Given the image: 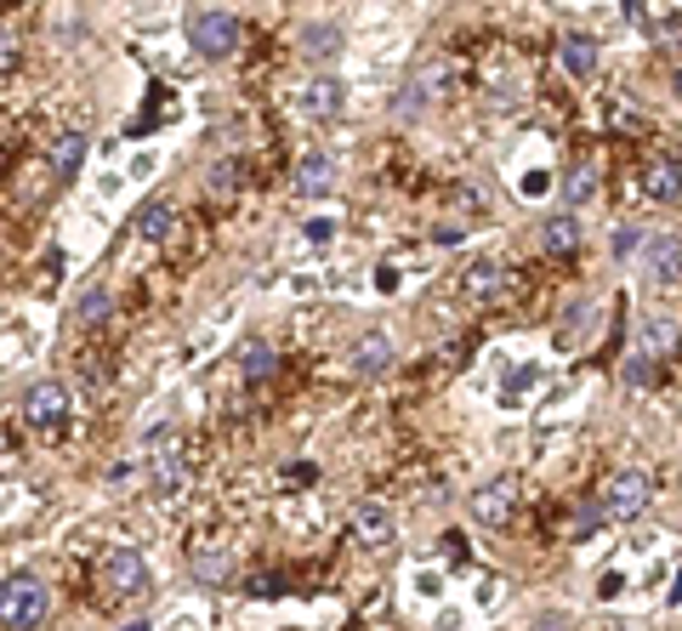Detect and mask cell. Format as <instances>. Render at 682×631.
<instances>
[{"label":"cell","instance_id":"13","mask_svg":"<svg viewBox=\"0 0 682 631\" xmlns=\"http://www.w3.org/2000/svg\"><path fill=\"white\" fill-rule=\"evenodd\" d=\"M671 347H677V319L648 313L643 331H637V352H643V359H660V352H671Z\"/></svg>","mask_w":682,"mask_h":631},{"label":"cell","instance_id":"5","mask_svg":"<svg viewBox=\"0 0 682 631\" xmlns=\"http://www.w3.org/2000/svg\"><path fill=\"white\" fill-rule=\"evenodd\" d=\"M103 586H109L114 597H142V592H148V564H142V552L114 546L109 558H103Z\"/></svg>","mask_w":682,"mask_h":631},{"label":"cell","instance_id":"11","mask_svg":"<svg viewBox=\"0 0 682 631\" xmlns=\"http://www.w3.org/2000/svg\"><path fill=\"white\" fill-rule=\"evenodd\" d=\"M342 109H347V86L336 81V74L308 81V91H301V114H308V120H336Z\"/></svg>","mask_w":682,"mask_h":631},{"label":"cell","instance_id":"7","mask_svg":"<svg viewBox=\"0 0 682 631\" xmlns=\"http://www.w3.org/2000/svg\"><path fill=\"white\" fill-rule=\"evenodd\" d=\"M643 273H648L654 285L682 280V234H654V239L643 245Z\"/></svg>","mask_w":682,"mask_h":631},{"label":"cell","instance_id":"1","mask_svg":"<svg viewBox=\"0 0 682 631\" xmlns=\"http://www.w3.org/2000/svg\"><path fill=\"white\" fill-rule=\"evenodd\" d=\"M183 29H188V46H194L199 58H234L245 23L227 12V7H194Z\"/></svg>","mask_w":682,"mask_h":631},{"label":"cell","instance_id":"21","mask_svg":"<svg viewBox=\"0 0 682 631\" xmlns=\"http://www.w3.org/2000/svg\"><path fill=\"white\" fill-rule=\"evenodd\" d=\"M563 194H569V206H586V199L597 194V165H574L569 183H563Z\"/></svg>","mask_w":682,"mask_h":631},{"label":"cell","instance_id":"30","mask_svg":"<svg viewBox=\"0 0 682 631\" xmlns=\"http://www.w3.org/2000/svg\"><path fill=\"white\" fill-rule=\"evenodd\" d=\"M535 631H563V615H541V626Z\"/></svg>","mask_w":682,"mask_h":631},{"label":"cell","instance_id":"27","mask_svg":"<svg viewBox=\"0 0 682 631\" xmlns=\"http://www.w3.org/2000/svg\"><path fill=\"white\" fill-rule=\"evenodd\" d=\"M222 569H227V558H199V564H194V574H199V580H216Z\"/></svg>","mask_w":682,"mask_h":631},{"label":"cell","instance_id":"31","mask_svg":"<svg viewBox=\"0 0 682 631\" xmlns=\"http://www.w3.org/2000/svg\"><path fill=\"white\" fill-rule=\"evenodd\" d=\"M125 631H154V626H142V620H137V626H125Z\"/></svg>","mask_w":682,"mask_h":631},{"label":"cell","instance_id":"9","mask_svg":"<svg viewBox=\"0 0 682 631\" xmlns=\"http://www.w3.org/2000/svg\"><path fill=\"white\" fill-rule=\"evenodd\" d=\"M597 35H586V29H569L563 40H558V63H563V74L569 81H592L597 74Z\"/></svg>","mask_w":682,"mask_h":631},{"label":"cell","instance_id":"28","mask_svg":"<svg viewBox=\"0 0 682 631\" xmlns=\"http://www.w3.org/2000/svg\"><path fill=\"white\" fill-rule=\"evenodd\" d=\"M620 592H625V574L609 569V574H603V586H597V597H620Z\"/></svg>","mask_w":682,"mask_h":631},{"label":"cell","instance_id":"14","mask_svg":"<svg viewBox=\"0 0 682 631\" xmlns=\"http://www.w3.org/2000/svg\"><path fill=\"white\" fill-rule=\"evenodd\" d=\"M336 52H342V23H308V29H301V58L324 63Z\"/></svg>","mask_w":682,"mask_h":631},{"label":"cell","instance_id":"29","mask_svg":"<svg viewBox=\"0 0 682 631\" xmlns=\"http://www.w3.org/2000/svg\"><path fill=\"white\" fill-rule=\"evenodd\" d=\"M631 250H637V234H631V228L615 234V257H631Z\"/></svg>","mask_w":682,"mask_h":631},{"label":"cell","instance_id":"12","mask_svg":"<svg viewBox=\"0 0 682 631\" xmlns=\"http://www.w3.org/2000/svg\"><path fill=\"white\" fill-rule=\"evenodd\" d=\"M352 375H382L393 364V336L387 331H364L359 342H352Z\"/></svg>","mask_w":682,"mask_h":631},{"label":"cell","instance_id":"24","mask_svg":"<svg viewBox=\"0 0 682 631\" xmlns=\"http://www.w3.org/2000/svg\"><path fill=\"white\" fill-rule=\"evenodd\" d=\"M176 484H183L176 461H154V495H176Z\"/></svg>","mask_w":682,"mask_h":631},{"label":"cell","instance_id":"6","mask_svg":"<svg viewBox=\"0 0 682 631\" xmlns=\"http://www.w3.org/2000/svg\"><path fill=\"white\" fill-rule=\"evenodd\" d=\"M23 421H29V426L69 421V387L63 382H35L29 393H23Z\"/></svg>","mask_w":682,"mask_h":631},{"label":"cell","instance_id":"32","mask_svg":"<svg viewBox=\"0 0 682 631\" xmlns=\"http://www.w3.org/2000/svg\"><path fill=\"white\" fill-rule=\"evenodd\" d=\"M677 97H682V74H677Z\"/></svg>","mask_w":682,"mask_h":631},{"label":"cell","instance_id":"19","mask_svg":"<svg viewBox=\"0 0 682 631\" xmlns=\"http://www.w3.org/2000/svg\"><path fill=\"white\" fill-rule=\"evenodd\" d=\"M643 188H648L654 199H677V194H682V171H677V160H654L648 176H643Z\"/></svg>","mask_w":682,"mask_h":631},{"label":"cell","instance_id":"3","mask_svg":"<svg viewBox=\"0 0 682 631\" xmlns=\"http://www.w3.org/2000/svg\"><path fill=\"white\" fill-rule=\"evenodd\" d=\"M648 500H654V478L637 472V467H625V472H615L609 484H603L597 507H603V518L625 523V518H643V512H648Z\"/></svg>","mask_w":682,"mask_h":631},{"label":"cell","instance_id":"23","mask_svg":"<svg viewBox=\"0 0 682 631\" xmlns=\"http://www.w3.org/2000/svg\"><path fill=\"white\" fill-rule=\"evenodd\" d=\"M23 63V35H12V29H0V74H12Z\"/></svg>","mask_w":682,"mask_h":631},{"label":"cell","instance_id":"20","mask_svg":"<svg viewBox=\"0 0 682 631\" xmlns=\"http://www.w3.org/2000/svg\"><path fill=\"white\" fill-rule=\"evenodd\" d=\"M495 290H507V273H500L495 262H478V268H467V296H495Z\"/></svg>","mask_w":682,"mask_h":631},{"label":"cell","instance_id":"10","mask_svg":"<svg viewBox=\"0 0 682 631\" xmlns=\"http://www.w3.org/2000/svg\"><path fill=\"white\" fill-rule=\"evenodd\" d=\"M290 183H296V199H324V194L336 188V160L313 148V154L296 160V176H290Z\"/></svg>","mask_w":682,"mask_h":631},{"label":"cell","instance_id":"33","mask_svg":"<svg viewBox=\"0 0 682 631\" xmlns=\"http://www.w3.org/2000/svg\"><path fill=\"white\" fill-rule=\"evenodd\" d=\"M620 631H631V626H620Z\"/></svg>","mask_w":682,"mask_h":631},{"label":"cell","instance_id":"17","mask_svg":"<svg viewBox=\"0 0 682 631\" xmlns=\"http://www.w3.org/2000/svg\"><path fill=\"white\" fill-rule=\"evenodd\" d=\"M541 245L551 250V257H569V250L580 245V216H551L541 228Z\"/></svg>","mask_w":682,"mask_h":631},{"label":"cell","instance_id":"2","mask_svg":"<svg viewBox=\"0 0 682 631\" xmlns=\"http://www.w3.org/2000/svg\"><path fill=\"white\" fill-rule=\"evenodd\" d=\"M46 615H52V592H46V580H35V574H7V580H0V626L29 631Z\"/></svg>","mask_w":682,"mask_h":631},{"label":"cell","instance_id":"16","mask_svg":"<svg viewBox=\"0 0 682 631\" xmlns=\"http://www.w3.org/2000/svg\"><path fill=\"white\" fill-rule=\"evenodd\" d=\"M86 132H63L58 143H52V176H74V171H80L86 165Z\"/></svg>","mask_w":682,"mask_h":631},{"label":"cell","instance_id":"26","mask_svg":"<svg viewBox=\"0 0 682 631\" xmlns=\"http://www.w3.org/2000/svg\"><path fill=\"white\" fill-rule=\"evenodd\" d=\"M597 523H603V507H580V518H574V535L586 541V535H592Z\"/></svg>","mask_w":682,"mask_h":631},{"label":"cell","instance_id":"15","mask_svg":"<svg viewBox=\"0 0 682 631\" xmlns=\"http://www.w3.org/2000/svg\"><path fill=\"white\" fill-rule=\"evenodd\" d=\"M171 228H176V211L165 206V199H148V206L137 211V234H142L148 245H160V239H171Z\"/></svg>","mask_w":682,"mask_h":631},{"label":"cell","instance_id":"22","mask_svg":"<svg viewBox=\"0 0 682 631\" xmlns=\"http://www.w3.org/2000/svg\"><path fill=\"white\" fill-rule=\"evenodd\" d=\"M239 359H245V375H250V382H262V375H273V347H268V342H245V352H239Z\"/></svg>","mask_w":682,"mask_h":631},{"label":"cell","instance_id":"25","mask_svg":"<svg viewBox=\"0 0 682 631\" xmlns=\"http://www.w3.org/2000/svg\"><path fill=\"white\" fill-rule=\"evenodd\" d=\"M336 228H342L336 216H313V222H308V228H301V234H308L313 245H331V239H336Z\"/></svg>","mask_w":682,"mask_h":631},{"label":"cell","instance_id":"18","mask_svg":"<svg viewBox=\"0 0 682 631\" xmlns=\"http://www.w3.org/2000/svg\"><path fill=\"white\" fill-rule=\"evenodd\" d=\"M109 313H114L109 285H86V290H80V301H74V319H80V324H103Z\"/></svg>","mask_w":682,"mask_h":631},{"label":"cell","instance_id":"8","mask_svg":"<svg viewBox=\"0 0 682 631\" xmlns=\"http://www.w3.org/2000/svg\"><path fill=\"white\" fill-rule=\"evenodd\" d=\"M352 535H359V546H393L398 518L382 507V500H359V507H352Z\"/></svg>","mask_w":682,"mask_h":631},{"label":"cell","instance_id":"4","mask_svg":"<svg viewBox=\"0 0 682 631\" xmlns=\"http://www.w3.org/2000/svg\"><path fill=\"white\" fill-rule=\"evenodd\" d=\"M467 512H472L478 523H484V529H507V523H512V512H518V484H512V478H495V484L472 490Z\"/></svg>","mask_w":682,"mask_h":631}]
</instances>
